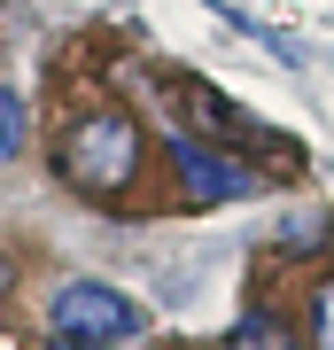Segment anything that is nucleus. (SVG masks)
<instances>
[{"label":"nucleus","instance_id":"1","mask_svg":"<svg viewBox=\"0 0 334 350\" xmlns=\"http://www.w3.org/2000/svg\"><path fill=\"white\" fill-rule=\"evenodd\" d=\"M55 172H62V187H78V195H117V187H133V172H140V125L124 109H86V117H70L55 140Z\"/></svg>","mask_w":334,"mask_h":350},{"label":"nucleus","instance_id":"2","mask_svg":"<svg viewBox=\"0 0 334 350\" xmlns=\"http://www.w3.org/2000/svg\"><path fill=\"white\" fill-rule=\"evenodd\" d=\"M55 327H70V335H94V342H133L140 327H148V312H140L124 288H101V280H70V288H55Z\"/></svg>","mask_w":334,"mask_h":350},{"label":"nucleus","instance_id":"3","mask_svg":"<svg viewBox=\"0 0 334 350\" xmlns=\"http://www.w3.org/2000/svg\"><path fill=\"white\" fill-rule=\"evenodd\" d=\"M171 163H179V179H186L195 202H234V195H249V163L225 156V148H202L195 133H171Z\"/></svg>","mask_w":334,"mask_h":350},{"label":"nucleus","instance_id":"4","mask_svg":"<svg viewBox=\"0 0 334 350\" xmlns=\"http://www.w3.org/2000/svg\"><path fill=\"white\" fill-rule=\"evenodd\" d=\"M179 109L195 117V133H202V140H218V148H225V140H257V117H249V109H234V101H225V94H210V86H195V78L179 86Z\"/></svg>","mask_w":334,"mask_h":350},{"label":"nucleus","instance_id":"5","mask_svg":"<svg viewBox=\"0 0 334 350\" xmlns=\"http://www.w3.org/2000/svg\"><path fill=\"white\" fill-rule=\"evenodd\" d=\"M225 350H296V335H288L273 312H249V319L234 327V342H225Z\"/></svg>","mask_w":334,"mask_h":350},{"label":"nucleus","instance_id":"6","mask_svg":"<svg viewBox=\"0 0 334 350\" xmlns=\"http://www.w3.org/2000/svg\"><path fill=\"white\" fill-rule=\"evenodd\" d=\"M311 350H334V273L319 280V296H311Z\"/></svg>","mask_w":334,"mask_h":350},{"label":"nucleus","instance_id":"7","mask_svg":"<svg viewBox=\"0 0 334 350\" xmlns=\"http://www.w3.org/2000/svg\"><path fill=\"white\" fill-rule=\"evenodd\" d=\"M16 148H24V101H16L8 86H0V163H8Z\"/></svg>","mask_w":334,"mask_h":350},{"label":"nucleus","instance_id":"8","mask_svg":"<svg viewBox=\"0 0 334 350\" xmlns=\"http://www.w3.org/2000/svg\"><path fill=\"white\" fill-rule=\"evenodd\" d=\"M47 350H109V342H94V335H70V327H55Z\"/></svg>","mask_w":334,"mask_h":350},{"label":"nucleus","instance_id":"9","mask_svg":"<svg viewBox=\"0 0 334 350\" xmlns=\"http://www.w3.org/2000/svg\"><path fill=\"white\" fill-rule=\"evenodd\" d=\"M0 350H16V342H8V335H0Z\"/></svg>","mask_w":334,"mask_h":350}]
</instances>
